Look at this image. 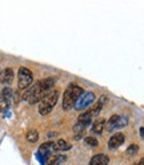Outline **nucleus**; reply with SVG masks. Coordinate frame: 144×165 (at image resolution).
<instances>
[{"instance_id":"412c9836","label":"nucleus","mask_w":144,"mask_h":165,"mask_svg":"<svg viewBox=\"0 0 144 165\" xmlns=\"http://www.w3.org/2000/svg\"><path fill=\"white\" fill-rule=\"evenodd\" d=\"M133 165H144V157H142L136 164H133Z\"/></svg>"},{"instance_id":"f3484780","label":"nucleus","mask_w":144,"mask_h":165,"mask_svg":"<svg viewBox=\"0 0 144 165\" xmlns=\"http://www.w3.org/2000/svg\"><path fill=\"white\" fill-rule=\"evenodd\" d=\"M0 97L4 98V99H7V101H10V99H11V97H12V90H11L10 87L3 89V91L0 93Z\"/></svg>"},{"instance_id":"6e6552de","label":"nucleus","mask_w":144,"mask_h":165,"mask_svg":"<svg viewBox=\"0 0 144 165\" xmlns=\"http://www.w3.org/2000/svg\"><path fill=\"white\" fill-rule=\"evenodd\" d=\"M124 141H125V136L123 133H115V134L110 138V141H108V148L118 149L120 145L124 144Z\"/></svg>"},{"instance_id":"f03ea898","label":"nucleus","mask_w":144,"mask_h":165,"mask_svg":"<svg viewBox=\"0 0 144 165\" xmlns=\"http://www.w3.org/2000/svg\"><path fill=\"white\" fill-rule=\"evenodd\" d=\"M83 93H84L83 89L78 83H70L65 89L64 94H63V109L70 110L72 108H75V104L83 95Z\"/></svg>"},{"instance_id":"6ab92c4d","label":"nucleus","mask_w":144,"mask_h":165,"mask_svg":"<svg viewBox=\"0 0 144 165\" xmlns=\"http://www.w3.org/2000/svg\"><path fill=\"white\" fill-rule=\"evenodd\" d=\"M8 108H10V101L0 97V111H6Z\"/></svg>"},{"instance_id":"20e7f679","label":"nucleus","mask_w":144,"mask_h":165,"mask_svg":"<svg viewBox=\"0 0 144 165\" xmlns=\"http://www.w3.org/2000/svg\"><path fill=\"white\" fill-rule=\"evenodd\" d=\"M34 82V74L32 71L27 67H20L17 71V87L19 90H24L32 86Z\"/></svg>"},{"instance_id":"a211bd4d","label":"nucleus","mask_w":144,"mask_h":165,"mask_svg":"<svg viewBox=\"0 0 144 165\" xmlns=\"http://www.w3.org/2000/svg\"><path fill=\"white\" fill-rule=\"evenodd\" d=\"M101 108H103V105H101V104H99V102H97L96 105H93V106H92V109L89 110V113H91L92 117H96V115H97L99 113H100Z\"/></svg>"},{"instance_id":"4468645a","label":"nucleus","mask_w":144,"mask_h":165,"mask_svg":"<svg viewBox=\"0 0 144 165\" xmlns=\"http://www.w3.org/2000/svg\"><path fill=\"white\" fill-rule=\"evenodd\" d=\"M91 121H92V115H91V113H89V110L85 111V113H83V114L78 118V122L87 124V125H91Z\"/></svg>"},{"instance_id":"2eb2a0df","label":"nucleus","mask_w":144,"mask_h":165,"mask_svg":"<svg viewBox=\"0 0 144 165\" xmlns=\"http://www.w3.org/2000/svg\"><path fill=\"white\" fill-rule=\"evenodd\" d=\"M65 157L64 156H56V157L51 158V161L48 163V165H61L63 163H65Z\"/></svg>"},{"instance_id":"39448f33","label":"nucleus","mask_w":144,"mask_h":165,"mask_svg":"<svg viewBox=\"0 0 144 165\" xmlns=\"http://www.w3.org/2000/svg\"><path fill=\"white\" fill-rule=\"evenodd\" d=\"M128 125V117L127 115H119L115 114L108 119L107 122V129L108 130H119V129H123Z\"/></svg>"},{"instance_id":"dca6fc26","label":"nucleus","mask_w":144,"mask_h":165,"mask_svg":"<svg viewBox=\"0 0 144 165\" xmlns=\"http://www.w3.org/2000/svg\"><path fill=\"white\" fill-rule=\"evenodd\" d=\"M84 142H85L87 145L91 146V148H96V146L99 145V141L96 140V137H85Z\"/></svg>"},{"instance_id":"7ed1b4c3","label":"nucleus","mask_w":144,"mask_h":165,"mask_svg":"<svg viewBox=\"0 0 144 165\" xmlns=\"http://www.w3.org/2000/svg\"><path fill=\"white\" fill-rule=\"evenodd\" d=\"M59 99V91L53 90L51 91L48 95H46L42 101L39 102V113L40 115H47L52 111V109L55 108V105L57 104Z\"/></svg>"},{"instance_id":"423d86ee","label":"nucleus","mask_w":144,"mask_h":165,"mask_svg":"<svg viewBox=\"0 0 144 165\" xmlns=\"http://www.w3.org/2000/svg\"><path fill=\"white\" fill-rule=\"evenodd\" d=\"M95 101V94L92 91H87L83 93V95L79 98L78 102L75 104V109L76 110H84L87 109L89 105H92V102Z\"/></svg>"},{"instance_id":"ddd939ff","label":"nucleus","mask_w":144,"mask_h":165,"mask_svg":"<svg viewBox=\"0 0 144 165\" xmlns=\"http://www.w3.org/2000/svg\"><path fill=\"white\" fill-rule=\"evenodd\" d=\"M25 138H27V141L28 142H31V144H35V142L39 140V132L35 130V129H31V130L27 132Z\"/></svg>"},{"instance_id":"f257e3e1","label":"nucleus","mask_w":144,"mask_h":165,"mask_svg":"<svg viewBox=\"0 0 144 165\" xmlns=\"http://www.w3.org/2000/svg\"><path fill=\"white\" fill-rule=\"evenodd\" d=\"M55 82H56V78H53V77L44 78L42 81L32 85L31 87H28V90L24 93L21 98H23L24 101H28V104H31V105L38 104V102L42 101L46 95L49 94V90L53 87Z\"/></svg>"},{"instance_id":"9d476101","label":"nucleus","mask_w":144,"mask_h":165,"mask_svg":"<svg viewBox=\"0 0 144 165\" xmlns=\"http://www.w3.org/2000/svg\"><path fill=\"white\" fill-rule=\"evenodd\" d=\"M110 163V157L107 154H95L93 157L89 160V165H108Z\"/></svg>"},{"instance_id":"aec40b11","label":"nucleus","mask_w":144,"mask_h":165,"mask_svg":"<svg viewBox=\"0 0 144 165\" xmlns=\"http://www.w3.org/2000/svg\"><path fill=\"white\" fill-rule=\"evenodd\" d=\"M137 150H139V146L136 144H132V145H129V148L127 149V154L128 156H135L137 153Z\"/></svg>"},{"instance_id":"f8f14e48","label":"nucleus","mask_w":144,"mask_h":165,"mask_svg":"<svg viewBox=\"0 0 144 165\" xmlns=\"http://www.w3.org/2000/svg\"><path fill=\"white\" fill-rule=\"evenodd\" d=\"M71 149V145L64 140H57L53 142V150H68Z\"/></svg>"},{"instance_id":"1a4fd4ad","label":"nucleus","mask_w":144,"mask_h":165,"mask_svg":"<svg viewBox=\"0 0 144 165\" xmlns=\"http://www.w3.org/2000/svg\"><path fill=\"white\" fill-rule=\"evenodd\" d=\"M13 77H15L13 70L10 69V67H7V69H4L2 73H0V82H2L3 85H10L13 81Z\"/></svg>"},{"instance_id":"0eeeda50","label":"nucleus","mask_w":144,"mask_h":165,"mask_svg":"<svg viewBox=\"0 0 144 165\" xmlns=\"http://www.w3.org/2000/svg\"><path fill=\"white\" fill-rule=\"evenodd\" d=\"M52 149H53V142L48 141V142H44V144H42V146L39 148V152H38V157L40 160V163L46 161V158L49 156V153H51Z\"/></svg>"},{"instance_id":"4be33fe9","label":"nucleus","mask_w":144,"mask_h":165,"mask_svg":"<svg viewBox=\"0 0 144 165\" xmlns=\"http://www.w3.org/2000/svg\"><path fill=\"white\" fill-rule=\"evenodd\" d=\"M140 136H142V138L144 140V128H140Z\"/></svg>"},{"instance_id":"9b49d317","label":"nucleus","mask_w":144,"mask_h":165,"mask_svg":"<svg viewBox=\"0 0 144 165\" xmlns=\"http://www.w3.org/2000/svg\"><path fill=\"white\" fill-rule=\"evenodd\" d=\"M106 119L104 118H97L95 122L92 124V133H95V134H100L103 132V129L106 126Z\"/></svg>"}]
</instances>
